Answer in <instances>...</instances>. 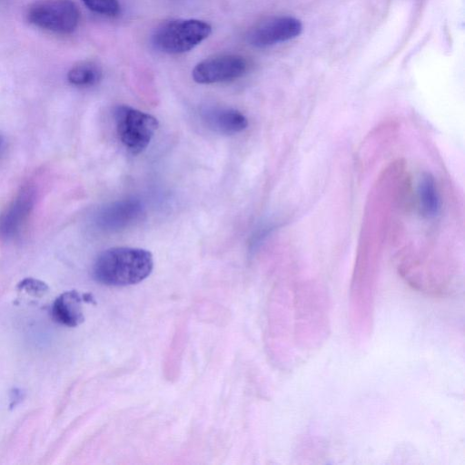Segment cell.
Here are the masks:
<instances>
[{"label":"cell","mask_w":465,"mask_h":465,"mask_svg":"<svg viewBox=\"0 0 465 465\" xmlns=\"http://www.w3.org/2000/svg\"><path fill=\"white\" fill-rule=\"evenodd\" d=\"M153 268L152 253L142 248L114 247L101 252L94 261L93 276L107 286H127L147 278Z\"/></svg>","instance_id":"obj_1"},{"label":"cell","mask_w":465,"mask_h":465,"mask_svg":"<svg viewBox=\"0 0 465 465\" xmlns=\"http://www.w3.org/2000/svg\"><path fill=\"white\" fill-rule=\"evenodd\" d=\"M212 26L199 19H175L160 25L152 36L153 46L166 54L188 52L205 40Z\"/></svg>","instance_id":"obj_2"},{"label":"cell","mask_w":465,"mask_h":465,"mask_svg":"<svg viewBox=\"0 0 465 465\" xmlns=\"http://www.w3.org/2000/svg\"><path fill=\"white\" fill-rule=\"evenodd\" d=\"M114 116L120 141L134 154L145 150L159 125L154 116L129 105L116 106Z\"/></svg>","instance_id":"obj_3"},{"label":"cell","mask_w":465,"mask_h":465,"mask_svg":"<svg viewBox=\"0 0 465 465\" xmlns=\"http://www.w3.org/2000/svg\"><path fill=\"white\" fill-rule=\"evenodd\" d=\"M34 25L56 34L74 32L80 19L77 5L72 0H40L26 14Z\"/></svg>","instance_id":"obj_4"},{"label":"cell","mask_w":465,"mask_h":465,"mask_svg":"<svg viewBox=\"0 0 465 465\" xmlns=\"http://www.w3.org/2000/svg\"><path fill=\"white\" fill-rule=\"evenodd\" d=\"M247 69L248 62L244 57L224 54L201 61L193 68L192 75L198 84H216L238 79Z\"/></svg>","instance_id":"obj_5"},{"label":"cell","mask_w":465,"mask_h":465,"mask_svg":"<svg viewBox=\"0 0 465 465\" xmlns=\"http://www.w3.org/2000/svg\"><path fill=\"white\" fill-rule=\"evenodd\" d=\"M301 22L292 16H273L255 25L247 35L250 45L264 48L298 36L302 32Z\"/></svg>","instance_id":"obj_6"},{"label":"cell","mask_w":465,"mask_h":465,"mask_svg":"<svg viewBox=\"0 0 465 465\" xmlns=\"http://www.w3.org/2000/svg\"><path fill=\"white\" fill-rule=\"evenodd\" d=\"M35 191L23 187L0 214V238L11 240L17 236L27 222L35 205Z\"/></svg>","instance_id":"obj_7"},{"label":"cell","mask_w":465,"mask_h":465,"mask_svg":"<svg viewBox=\"0 0 465 465\" xmlns=\"http://www.w3.org/2000/svg\"><path fill=\"white\" fill-rule=\"evenodd\" d=\"M141 203L135 199L117 201L104 207L96 215V223L104 230H118L134 223L142 213Z\"/></svg>","instance_id":"obj_8"},{"label":"cell","mask_w":465,"mask_h":465,"mask_svg":"<svg viewBox=\"0 0 465 465\" xmlns=\"http://www.w3.org/2000/svg\"><path fill=\"white\" fill-rule=\"evenodd\" d=\"M82 302H94L89 293L81 295L74 290L63 292L52 305L51 312L54 321L68 327L80 325L84 321Z\"/></svg>","instance_id":"obj_9"},{"label":"cell","mask_w":465,"mask_h":465,"mask_svg":"<svg viewBox=\"0 0 465 465\" xmlns=\"http://www.w3.org/2000/svg\"><path fill=\"white\" fill-rule=\"evenodd\" d=\"M202 119L212 131L232 135L248 126V119L240 111L228 107H208L202 111Z\"/></svg>","instance_id":"obj_10"},{"label":"cell","mask_w":465,"mask_h":465,"mask_svg":"<svg viewBox=\"0 0 465 465\" xmlns=\"http://www.w3.org/2000/svg\"><path fill=\"white\" fill-rule=\"evenodd\" d=\"M419 198L420 208L426 217H435L440 208V197L434 179L430 174H424L419 183Z\"/></svg>","instance_id":"obj_11"},{"label":"cell","mask_w":465,"mask_h":465,"mask_svg":"<svg viewBox=\"0 0 465 465\" xmlns=\"http://www.w3.org/2000/svg\"><path fill=\"white\" fill-rule=\"evenodd\" d=\"M102 77L100 67L92 62H82L73 66L67 74L70 84L79 87L96 84Z\"/></svg>","instance_id":"obj_12"},{"label":"cell","mask_w":465,"mask_h":465,"mask_svg":"<svg viewBox=\"0 0 465 465\" xmlns=\"http://www.w3.org/2000/svg\"><path fill=\"white\" fill-rule=\"evenodd\" d=\"M83 2L91 11L102 15L115 16L120 12L117 0H83Z\"/></svg>","instance_id":"obj_13"},{"label":"cell","mask_w":465,"mask_h":465,"mask_svg":"<svg viewBox=\"0 0 465 465\" xmlns=\"http://www.w3.org/2000/svg\"><path fill=\"white\" fill-rule=\"evenodd\" d=\"M17 287L19 290L35 296H42L48 290V286L44 282L33 278L24 279L18 283Z\"/></svg>","instance_id":"obj_14"},{"label":"cell","mask_w":465,"mask_h":465,"mask_svg":"<svg viewBox=\"0 0 465 465\" xmlns=\"http://www.w3.org/2000/svg\"><path fill=\"white\" fill-rule=\"evenodd\" d=\"M3 144H4V140H3V137L0 135V150L3 147Z\"/></svg>","instance_id":"obj_15"}]
</instances>
